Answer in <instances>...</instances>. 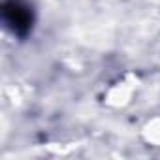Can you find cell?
<instances>
[{
	"label": "cell",
	"mask_w": 160,
	"mask_h": 160,
	"mask_svg": "<svg viewBox=\"0 0 160 160\" xmlns=\"http://www.w3.org/2000/svg\"><path fill=\"white\" fill-rule=\"evenodd\" d=\"M2 17L8 28H12V32L17 36H27L34 23L32 8L23 0H8L2 8Z\"/></svg>",
	"instance_id": "cell-1"
}]
</instances>
